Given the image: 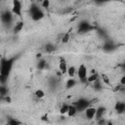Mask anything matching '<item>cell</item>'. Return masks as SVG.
Instances as JSON below:
<instances>
[{
  "label": "cell",
  "mask_w": 125,
  "mask_h": 125,
  "mask_svg": "<svg viewBox=\"0 0 125 125\" xmlns=\"http://www.w3.org/2000/svg\"><path fill=\"white\" fill-rule=\"evenodd\" d=\"M15 59H2L1 60V68H0V82L1 84H5L8 80L9 74L12 70Z\"/></svg>",
  "instance_id": "cell-1"
},
{
  "label": "cell",
  "mask_w": 125,
  "mask_h": 125,
  "mask_svg": "<svg viewBox=\"0 0 125 125\" xmlns=\"http://www.w3.org/2000/svg\"><path fill=\"white\" fill-rule=\"evenodd\" d=\"M29 13H30V17L33 21H40L44 18V12L39 8V6L36 3L31 4L30 8H29Z\"/></svg>",
  "instance_id": "cell-2"
},
{
  "label": "cell",
  "mask_w": 125,
  "mask_h": 125,
  "mask_svg": "<svg viewBox=\"0 0 125 125\" xmlns=\"http://www.w3.org/2000/svg\"><path fill=\"white\" fill-rule=\"evenodd\" d=\"M93 29H95L94 25H92L90 22H88V21H80L79 24H78V27H77V31H78V33H80V34H84V33H86V32H89V31H91V30H93Z\"/></svg>",
  "instance_id": "cell-3"
},
{
  "label": "cell",
  "mask_w": 125,
  "mask_h": 125,
  "mask_svg": "<svg viewBox=\"0 0 125 125\" xmlns=\"http://www.w3.org/2000/svg\"><path fill=\"white\" fill-rule=\"evenodd\" d=\"M77 75L79 80L82 83H86L87 82V77H88V70L85 64H80L78 69H77Z\"/></svg>",
  "instance_id": "cell-4"
},
{
  "label": "cell",
  "mask_w": 125,
  "mask_h": 125,
  "mask_svg": "<svg viewBox=\"0 0 125 125\" xmlns=\"http://www.w3.org/2000/svg\"><path fill=\"white\" fill-rule=\"evenodd\" d=\"M73 104L76 106L77 111H83V110H85L90 105V101L87 100V99L81 98V99H78Z\"/></svg>",
  "instance_id": "cell-5"
},
{
  "label": "cell",
  "mask_w": 125,
  "mask_h": 125,
  "mask_svg": "<svg viewBox=\"0 0 125 125\" xmlns=\"http://www.w3.org/2000/svg\"><path fill=\"white\" fill-rule=\"evenodd\" d=\"M13 12H10L8 10H5L1 14V20L4 24H10L13 21Z\"/></svg>",
  "instance_id": "cell-6"
},
{
  "label": "cell",
  "mask_w": 125,
  "mask_h": 125,
  "mask_svg": "<svg viewBox=\"0 0 125 125\" xmlns=\"http://www.w3.org/2000/svg\"><path fill=\"white\" fill-rule=\"evenodd\" d=\"M21 3L20 0H13V5H12V12L14 15L21 17Z\"/></svg>",
  "instance_id": "cell-7"
},
{
  "label": "cell",
  "mask_w": 125,
  "mask_h": 125,
  "mask_svg": "<svg viewBox=\"0 0 125 125\" xmlns=\"http://www.w3.org/2000/svg\"><path fill=\"white\" fill-rule=\"evenodd\" d=\"M96 111H97V108L94 107V106H88L86 109H85V117L89 120L95 118L96 116Z\"/></svg>",
  "instance_id": "cell-8"
},
{
  "label": "cell",
  "mask_w": 125,
  "mask_h": 125,
  "mask_svg": "<svg viewBox=\"0 0 125 125\" xmlns=\"http://www.w3.org/2000/svg\"><path fill=\"white\" fill-rule=\"evenodd\" d=\"M116 49V46H115V44L112 42V41H106L104 44V46H103V50L104 51V52H112V51H114Z\"/></svg>",
  "instance_id": "cell-9"
},
{
  "label": "cell",
  "mask_w": 125,
  "mask_h": 125,
  "mask_svg": "<svg viewBox=\"0 0 125 125\" xmlns=\"http://www.w3.org/2000/svg\"><path fill=\"white\" fill-rule=\"evenodd\" d=\"M59 68H60V71L62 73V74H64V73H66L67 72V64H66V62H65V60L64 59H61L60 60V62H59Z\"/></svg>",
  "instance_id": "cell-10"
},
{
  "label": "cell",
  "mask_w": 125,
  "mask_h": 125,
  "mask_svg": "<svg viewBox=\"0 0 125 125\" xmlns=\"http://www.w3.org/2000/svg\"><path fill=\"white\" fill-rule=\"evenodd\" d=\"M115 110L117 113H124L125 112V103L123 102H117L115 104V106H114Z\"/></svg>",
  "instance_id": "cell-11"
},
{
  "label": "cell",
  "mask_w": 125,
  "mask_h": 125,
  "mask_svg": "<svg viewBox=\"0 0 125 125\" xmlns=\"http://www.w3.org/2000/svg\"><path fill=\"white\" fill-rule=\"evenodd\" d=\"M104 112H105V107H104V106H99V107L97 108V111H96V116H95V118L98 120V119H100V118L104 117Z\"/></svg>",
  "instance_id": "cell-12"
},
{
  "label": "cell",
  "mask_w": 125,
  "mask_h": 125,
  "mask_svg": "<svg viewBox=\"0 0 125 125\" xmlns=\"http://www.w3.org/2000/svg\"><path fill=\"white\" fill-rule=\"evenodd\" d=\"M22 28H23V21H18L13 27V32L14 33H19L20 31H21Z\"/></svg>",
  "instance_id": "cell-13"
},
{
  "label": "cell",
  "mask_w": 125,
  "mask_h": 125,
  "mask_svg": "<svg viewBox=\"0 0 125 125\" xmlns=\"http://www.w3.org/2000/svg\"><path fill=\"white\" fill-rule=\"evenodd\" d=\"M76 113H77V108H76V106H75L74 104H70L69 107H68V111H67L66 114L71 117V116H74Z\"/></svg>",
  "instance_id": "cell-14"
},
{
  "label": "cell",
  "mask_w": 125,
  "mask_h": 125,
  "mask_svg": "<svg viewBox=\"0 0 125 125\" xmlns=\"http://www.w3.org/2000/svg\"><path fill=\"white\" fill-rule=\"evenodd\" d=\"M99 79V75L95 72V73H92L91 75H89L88 77H87V82H89V83H93V82H95L96 80H98Z\"/></svg>",
  "instance_id": "cell-15"
},
{
  "label": "cell",
  "mask_w": 125,
  "mask_h": 125,
  "mask_svg": "<svg viewBox=\"0 0 125 125\" xmlns=\"http://www.w3.org/2000/svg\"><path fill=\"white\" fill-rule=\"evenodd\" d=\"M93 88L96 90V91H101L103 86H102V82L100 80V78L98 80H96L95 82H93Z\"/></svg>",
  "instance_id": "cell-16"
},
{
  "label": "cell",
  "mask_w": 125,
  "mask_h": 125,
  "mask_svg": "<svg viewBox=\"0 0 125 125\" xmlns=\"http://www.w3.org/2000/svg\"><path fill=\"white\" fill-rule=\"evenodd\" d=\"M55 50H56V47H55V45H53L52 43H47V44L45 45V51H46L47 53H53Z\"/></svg>",
  "instance_id": "cell-17"
},
{
  "label": "cell",
  "mask_w": 125,
  "mask_h": 125,
  "mask_svg": "<svg viewBox=\"0 0 125 125\" xmlns=\"http://www.w3.org/2000/svg\"><path fill=\"white\" fill-rule=\"evenodd\" d=\"M75 85H76V80L73 79L72 77H70V78L66 81V88H67V89H69V88H73Z\"/></svg>",
  "instance_id": "cell-18"
},
{
  "label": "cell",
  "mask_w": 125,
  "mask_h": 125,
  "mask_svg": "<svg viewBox=\"0 0 125 125\" xmlns=\"http://www.w3.org/2000/svg\"><path fill=\"white\" fill-rule=\"evenodd\" d=\"M0 95H1V98H4L5 96L8 95V89L4 84H1L0 86Z\"/></svg>",
  "instance_id": "cell-19"
},
{
  "label": "cell",
  "mask_w": 125,
  "mask_h": 125,
  "mask_svg": "<svg viewBox=\"0 0 125 125\" xmlns=\"http://www.w3.org/2000/svg\"><path fill=\"white\" fill-rule=\"evenodd\" d=\"M66 73L68 74L69 77H73L75 75V73H77V70H76V68L74 66H69L67 68V72Z\"/></svg>",
  "instance_id": "cell-20"
},
{
  "label": "cell",
  "mask_w": 125,
  "mask_h": 125,
  "mask_svg": "<svg viewBox=\"0 0 125 125\" xmlns=\"http://www.w3.org/2000/svg\"><path fill=\"white\" fill-rule=\"evenodd\" d=\"M7 124H9V125H20V124H21V121H19V120H17V119H15V118H9L8 120H7Z\"/></svg>",
  "instance_id": "cell-21"
},
{
  "label": "cell",
  "mask_w": 125,
  "mask_h": 125,
  "mask_svg": "<svg viewBox=\"0 0 125 125\" xmlns=\"http://www.w3.org/2000/svg\"><path fill=\"white\" fill-rule=\"evenodd\" d=\"M46 67V61L45 60H39V62H38V63H37V68L38 69H40V70H42V69H44Z\"/></svg>",
  "instance_id": "cell-22"
},
{
  "label": "cell",
  "mask_w": 125,
  "mask_h": 125,
  "mask_svg": "<svg viewBox=\"0 0 125 125\" xmlns=\"http://www.w3.org/2000/svg\"><path fill=\"white\" fill-rule=\"evenodd\" d=\"M69 39H70L69 32H66V33H64V34L62 35V43H67V42L69 41Z\"/></svg>",
  "instance_id": "cell-23"
},
{
  "label": "cell",
  "mask_w": 125,
  "mask_h": 125,
  "mask_svg": "<svg viewBox=\"0 0 125 125\" xmlns=\"http://www.w3.org/2000/svg\"><path fill=\"white\" fill-rule=\"evenodd\" d=\"M35 96H36L38 99H41V98H43V97L45 96V93H44V91H43V90L38 89V90H36V91H35Z\"/></svg>",
  "instance_id": "cell-24"
},
{
  "label": "cell",
  "mask_w": 125,
  "mask_h": 125,
  "mask_svg": "<svg viewBox=\"0 0 125 125\" xmlns=\"http://www.w3.org/2000/svg\"><path fill=\"white\" fill-rule=\"evenodd\" d=\"M68 107H69L68 104H62V106L61 109H60V112H61L62 114H65V113H67V111H68Z\"/></svg>",
  "instance_id": "cell-25"
},
{
  "label": "cell",
  "mask_w": 125,
  "mask_h": 125,
  "mask_svg": "<svg viewBox=\"0 0 125 125\" xmlns=\"http://www.w3.org/2000/svg\"><path fill=\"white\" fill-rule=\"evenodd\" d=\"M41 3H42V7L45 8V9L49 8V6H50V0H44V1L41 2Z\"/></svg>",
  "instance_id": "cell-26"
},
{
  "label": "cell",
  "mask_w": 125,
  "mask_h": 125,
  "mask_svg": "<svg viewBox=\"0 0 125 125\" xmlns=\"http://www.w3.org/2000/svg\"><path fill=\"white\" fill-rule=\"evenodd\" d=\"M97 4H103V3H105V2H108V1H115V0H94Z\"/></svg>",
  "instance_id": "cell-27"
},
{
  "label": "cell",
  "mask_w": 125,
  "mask_h": 125,
  "mask_svg": "<svg viewBox=\"0 0 125 125\" xmlns=\"http://www.w3.org/2000/svg\"><path fill=\"white\" fill-rule=\"evenodd\" d=\"M102 79H103V81L105 83V84H109V80H108V78L105 76V75H102Z\"/></svg>",
  "instance_id": "cell-28"
},
{
  "label": "cell",
  "mask_w": 125,
  "mask_h": 125,
  "mask_svg": "<svg viewBox=\"0 0 125 125\" xmlns=\"http://www.w3.org/2000/svg\"><path fill=\"white\" fill-rule=\"evenodd\" d=\"M120 84L122 86H125V75H123L121 78H120Z\"/></svg>",
  "instance_id": "cell-29"
},
{
  "label": "cell",
  "mask_w": 125,
  "mask_h": 125,
  "mask_svg": "<svg viewBox=\"0 0 125 125\" xmlns=\"http://www.w3.org/2000/svg\"><path fill=\"white\" fill-rule=\"evenodd\" d=\"M3 100H5L6 101V103H11V98L10 97H8V95L7 96H5L4 98H2Z\"/></svg>",
  "instance_id": "cell-30"
},
{
  "label": "cell",
  "mask_w": 125,
  "mask_h": 125,
  "mask_svg": "<svg viewBox=\"0 0 125 125\" xmlns=\"http://www.w3.org/2000/svg\"><path fill=\"white\" fill-rule=\"evenodd\" d=\"M122 67H123V69H124V70H125V62H124V63H123V64H122Z\"/></svg>",
  "instance_id": "cell-31"
},
{
  "label": "cell",
  "mask_w": 125,
  "mask_h": 125,
  "mask_svg": "<svg viewBox=\"0 0 125 125\" xmlns=\"http://www.w3.org/2000/svg\"><path fill=\"white\" fill-rule=\"evenodd\" d=\"M41 57V54H37V58H40Z\"/></svg>",
  "instance_id": "cell-32"
},
{
  "label": "cell",
  "mask_w": 125,
  "mask_h": 125,
  "mask_svg": "<svg viewBox=\"0 0 125 125\" xmlns=\"http://www.w3.org/2000/svg\"><path fill=\"white\" fill-rule=\"evenodd\" d=\"M37 1H38V2H43L44 0H37Z\"/></svg>",
  "instance_id": "cell-33"
}]
</instances>
